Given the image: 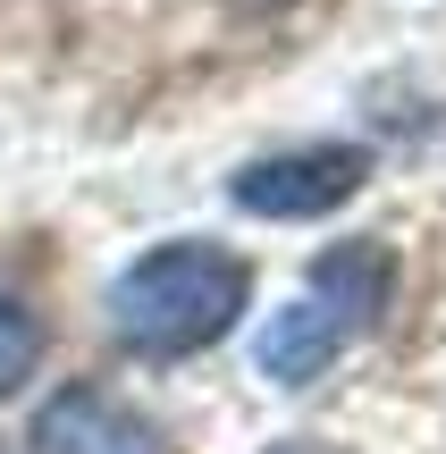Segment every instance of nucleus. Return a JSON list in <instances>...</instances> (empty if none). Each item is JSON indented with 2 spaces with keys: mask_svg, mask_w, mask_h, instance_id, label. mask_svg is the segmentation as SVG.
Masks as SVG:
<instances>
[{
  "mask_svg": "<svg viewBox=\"0 0 446 454\" xmlns=\"http://www.w3.org/2000/svg\"><path fill=\"white\" fill-rule=\"evenodd\" d=\"M253 303V270L211 236H168L110 278V337L144 362L211 354Z\"/></svg>",
  "mask_w": 446,
  "mask_h": 454,
  "instance_id": "obj_1",
  "label": "nucleus"
},
{
  "mask_svg": "<svg viewBox=\"0 0 446 454\" xmlns=\"http://www.w3.org/2000/svg\"><path fill=\"white\" fill-rule=\"evenodd\" d=\"M387 294H396V253H387L379 236H354V244H337V253H320L312 278H303V294L278 303L270 328H262V379L270 387H312L320 371H337V362L371 337Z\"/></svg>",
  "mask_w": 446,
  "mask_h": 454,
  "instance_id": "obj_2",
  "label": "nucleus"
},
{
  "mask_svg": "<svg viewBox=\"0 0 446 454\" xmlns=\"http://www.w3.org/2000/svg\"><path fill=\"white\" fill-rule=\"evenodd\" d=\"M363 185H371V152L363 144H286V152H262V160L236 168L228 202L245 219H329Z\"/></svg>",
  "mask_w": 446,
  "mask_h": 454,
  "instance_id": "obj_3",
  "label": "nucleus"
},
{
  "mask_svg": "<svg viewBox=\"0 0 446 454\" xmlns=\"http://www.w3.org/2000/svg\"><path fill=\"white\" fill-rule=\"evenodd\" d=\"M34 454H177V438L110 387H59L34 412Z\"/></svg>",
  "mask_w": 446,
  "mask_h": 454,
  "instance_id": "obj_4",
  "label": "nucleus"
},
{
  "mask_svg": "<svg viewBox=\"0 0 446 454\" xmlns=\"http://www.w3.org/2000/svg\"><path fill=\"white\" fill-rule=\"evenodd\" d=\"M34 362H43V320H34V303L17 286H0V395L26 387Z\"/></svg>",
  "mask_w": 446,
  "mask_h": 454,
  "instance_id": "obj_5",
  "label": "nucleus"
},
{
  "mask_svg": "<svg viewBox=\"0 0 446 454\" xmlns=\"http://www.w3.org/2000/svg\"><path fill=\"white\" fill-rule=\"evenodd\" d=\"M228 9H245V17H270V9H295V0H228Z\"/></svg>",
  "mask_w": 446,
  "mask_h": 454,
  "instance_id": "obj_6",
  "label": "nucleus"
},
{
  "mask_svg": "<svg viewBox=\"0 0 446 454\" xmlns=\"http://www.w3.org/2000/svg\"><path fill=\"white\" fill-rule=\"evenodd\" d=\"M270 454H312V446H270Z\"/></svg>",
  "mask_w": 446,
  "mask_h": 454,
  "instance_id": "obj_7",
  "label": "nucleus"
}]
</instances>
